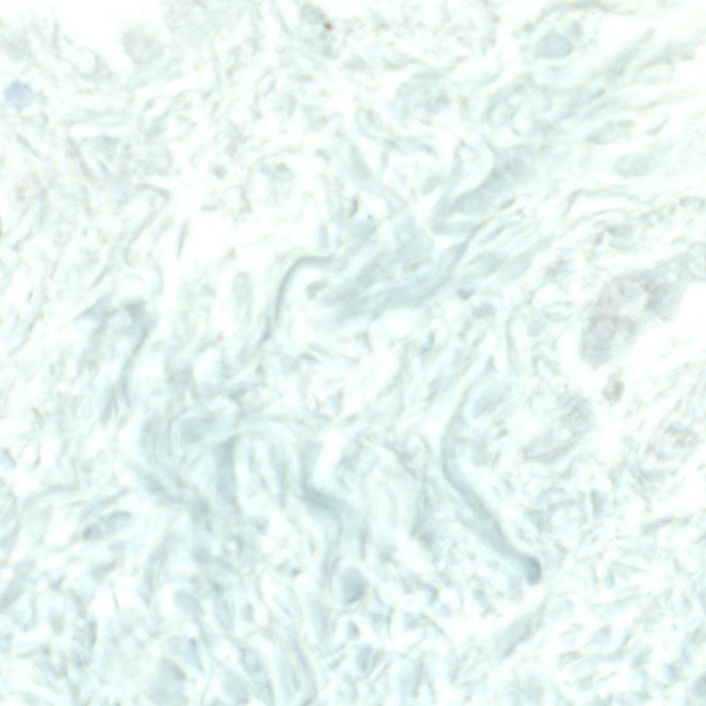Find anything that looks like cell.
Here are the masks:
<instances>
[{"instance_id": "cell-1", "label": "cell", "mask_w": 706, "mask_h": 706, "mask_svg": "<svg viewBox=\"0 0 706 706\" xmlns=\"http://www.w3.org/2000/svg\"><path fill=\"white\" fill-rule=\"evenodd\" d=\"M614 318L601 317L589 325L585 337V349L590 356L601 358L609 352L620 328Z\"/></svg>"}]
</instances>
